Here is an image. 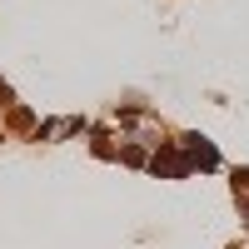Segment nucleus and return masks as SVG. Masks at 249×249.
<instances>
[{
	"instance_id": "1",
	"label": "nucleus",
	"mask_w": 249,
	"mask_h": 249,
	"mask_svg": "<svg viewBox=\"0 0 249 249\" xmlns=\"http://www.w3.org/2000/svg\"><path fill=\"white\" fill-rule=\"evenodd\" d=\"M179 150L190 155V164H199V170H219V150H214L204 135H184V140H179Z\"/></svg>"
},
{
	"instance_id": "2",
	"label": "nucleus",
	"mask_w": 249,
	"mask_h": 249,
	"mask_svg": "<svg viewBox=\"0 0 249 249\" xmlns=\"http://www.w3.org/2000/svg\"><path fill=\"white\" fill-rule=\"evenodd\" d=\"M150 164H155V175H175V179H184V175H190V155H184L179 144H164V150H160Z\"/></svg>"
},
{
	"instance_id": "3",
	"label": "nucleus",
	"mask_w": 249,
	"mask_h": 249,
	"mask_svg": "<svg viewBox=\"0 0 249 249\" xmlns=\"http://www.w3.org/2000/svg\"><path fill=\"white\" fill-rule=\"evenodd\" d=\"M239 190H249V170H234V195Z\"/></svg>"
}]
</instances>
